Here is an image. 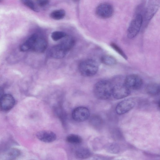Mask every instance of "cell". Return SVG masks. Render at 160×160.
Wrapping results in <instances>:
<instances>
[{
	"instance_id": "obj_15",
	"label": "cell",
	"mask_w": 160,
	"mask_h": 160,
	"mask_svg": "<svg viewBox=\"0 0 160 160\" xmlns=\"http://www.w3.org/2000/svg\"><path fill=\"white\" fill-rule=\"evenodd\" d=\"M91 153L88 148L81 147L77 149L75 153L76 157L80 159H85L89 157Z\"/></svg>"
},
{
	"instance_id": "obj_24",
	"label": "cell",
	"mask_w": 160,
	"mask_h": 160,
	"mask_svg": "<svg viewBox=\"0 0 160 160\" xmlns=\"http://www.w3.org/2000/svg\"><path fill=\"white\" fill-rule=\"evenodd\" d=\"M36 4L41 7H43L47 5L50 0H35Z\"/></svg>"
},
{
	"instance_id": "obj_8",
	"label": "cell",
	"mask_w": 160,
	"mask_h": 160,
	"mask_svg": "<svg viewBox=\"0 0 160 160\" xmlns=\"http://www.w3.org/2000/svg\"><path fill=\"white\" fill-rule=\"evenodd\" d=\"M135 103V100L133 98L126 99L118 103L116 107L115 111L119 115L124 114L131 110Z\"/></svg>"
},
{
	"instance_id": "obj_27",
	"label": "cell",
	"mask_w": 160,
	"mask_h": 160,
	"mask_svg": "<svg viewBox=\"0 0 160 160\" xmlns=\"http://www.w3.org/2000/svg\"><path fill=\"white\" fill-rule=\"evenodd\" d=\"M73 0V1H74V2H77L79 0Z\"/></svg>"
},
{
	"instance_id": "obj_16",
	"label": "cell",
	"mask_w": 160,
	"mask_h": 160,
	"mask_svg": "<svg viewBox=\"0 0 160 160\" xmlns=\"http://www.w3.org/2000/svg\"><path fill=\"white\" fill-rule=\"evenodd\" d=\"M67 141L71 144H78L81 143L82 139L79 136L72 134L68 135L66 138Z\"/></svg>"
},
{
	"instance_id": "obj_4",
	"label": "cell",
	"mask_w": 160,
	"mask_h": 160,
	"mask_svg": "<svg viewBox=\"0 0 160 160\" xmlns=\"http://www.w3.org/2000/svg\"><path fill=\"white\" fill-rule=\"evenodd\" d=\"M143 22L142 15L137 14L131 22L127 30V36L130 39L135 37L139 33Z\"/></svg>"
},
{
	"instance_id": "obj_18",
	"label": "cell",
	"mask_w": 160,
	"mask_h": 160,
	"mask_svg": "<svg viewBox=\"0 0 160 160\" xmlns=\"http://www.w3.org/2000/svg\"><path fill=\"white\" fill-rule=\"evenodd\" d=\"M66 14L65 11L63 9H58L53 11L50 14V17L55 20H60L63 19Z\"/></svg>"
},
{
	"instance_id": "obj_19",
	"label": "cell",
	"mask_w": 160,
	"mask_h": 160,
	"mask_svg": "<svg viewBox=\"0 0 160 160\" xmlns=\"http://www.w3.org/2000/svg\"><path fill=\"white\" fill-rule=\"evenodd\" d=\"M102 62L108 66H113L117 63L116 59L113 57L109 55H105L101 58Z\"/></svg>"
},
{
	"instance_id": "obj_2",
	"label": "cell",
	"mask_w": 160,
	"mask_h": 160,
	"mask_svg": "<svg viewBox=\"0 0 160 160\" xmlns=\"http://www.w3.org/2000/svg\"><path fill=\"white\" fill-rule=\"evenodd\" d=\"M112 84L111 82L106 80H100L95 84L93 93L98 99L106 100L112 95Z\"/></svg>"
},
{
	"instance_id": "obj_28",
	"label": "cell",
	"mask_w": 160,
	"mask_h": 160,
	"mask_svg": "<svg viewBox=\"0 0 160 160\" xmlns=\"http://www.w3.org/2000/svg\"><path fill=\"white\" fill-rule=\"evenodd\" d=\"M2 0H0V2H2Z\"/></svg>"
},
{
	"instance_id": "obj_23",
	"label": "cell",
	"mask_w": 160,
	"mask_h": 160,
	"mask_svg": "<svg viewBox=\"0 0 160 160\" xmlns=\"http://www.w3.org/2000/svg\"><path fill=\"white\" fill-rule=\"evenodd\" d=\"M111 47L122 57L124 58L127 59V57L123 51L115 43H112L111 44Z\"/></svg>"
},
{
	"instance_id": "obj_12",
	"label": "cell",
	"mask_w": 160,
	"mask_h": 160,
	"mask_svg": "<svg viewBox=\"0 0 160 160\" xmlns=\"http://www.w3.org/2000/svg\"><path fill=\"white\" fill-rule=\"evenodd\" d=\"M36 135L37 138L39 140L45 142H52L56 138V134L50 131H40L37 132Z\"/></svg>"
},
{
	"instance_id": "obj_3",
	"label": "cell",
	"mask_w": 160,
	"mask_h": 160,
	"mask_svg": "<svg viewBox=\"0 0 160 160\" xmlns=\"http://www.w3.org/2000/svg\"><path fill=\"white\" fill-rule=\"evenodd\" d=\"M98 65L97 62L92 59H87L81 62L78 66L80 74L84 77H91L98 72Z\"/></svg>"
},
{
	"instance_id": "obj_25",
	"label": "cell",
	"mask_w": 160,
	"mask_h": 160,
	"mask_svg": "<svg viewBox=\"0 0 160 160\" xmlns=\"http://www.w3.org/2000/svg\"><path fill=\"white\" fill-rule=\"evenodd\" d=\"M109 150L112 152H118L119 150L118 146L115 144H112L109 147Z\"/></svg>"
},
{
	"instance_id": "obj_6",
	"label": "cell",
	"mask_w": 160,
	"mask_h": 160,
	"mask_svg": "<svg viewBox=\"0 0 160 160\" xmlns=\"http://www.w3.org/2000/svg\"><path fill=\"white\" fill-rule=\"evenodd\" d=\"M114 11V8L112 4L108 2H103L97 7L96 13L98 17L106 19L111 17Z\"/></svg>"
},
{
	"instance_id": "obj_20",
	"label": "cell",
	"mask_w": 160,
	"mask_h": 160,
	"mask_svg": "<svg viewBox=\"0 0 160 160\" xmlns=\"http://www.w3.org/2000/svg\"><path fill=\"white\" fill-rule=\"evenodd\" d=\"M22 3L32 10L38 12L39 9L32 0H21Z\"/></svg>"
},
{
	"instance_id": "obj_7",
	"label": "cell",
	"mask_w": 160,
	"mask_h": 160,
	"mask_svg": "<svg viewBox=\"0 0 160 160\" xmlns=\"http://www.w3.org/2000/svg\"><path fill=\"white\" fill-rule=\"evenodd\" d=\"M124 82L130 90H138L141 88L143 84V81L141 78L135 74L127 76L124 79Z\"/></svg>"
},
{
	"instance_id": "obj_22",
	"label": "cell",
	"mask_w": 160,
	"mask_h": 160,
	"mask_svg": "<svg viewBox=\"0 0 160 160\" xmlns=\"http://www.w3.org/2000/svg\"><path fill=\"white\" fill-rule=\"evenodd\" d=\"M20 154L19 151L16 149H11L8 151L7 155L10 159H13L18 157Z\"/></svg>"
},
{
	"instance_id": "obj_9",
	"label": "cell",
	"mask_w": 160,
	"mask_h": 160,
	"mask_svg": "<svg viewBox=\"0 0 160 160\" xmlns=\"http://www.w3.org/2000/svg\"><path fill=\"white\" fill-rule=\"evenodd\" d=\"M90 115L89 110L84 107H78L73 109L72 113L73 119L78 122L85 121L89 118Z\"/></svg>"
},
{
	"instance_id": "obj_17",
	"label": "cell",
	"mask_w": 160,
	"mask_h": 160,
	"mask_svg": "<svg viewBox=\"0 0 160 160\" xmlns=\"http://www.w3.org/2000/svg\"><path fill=\"white\" fill-rule=\"evenodd\" d=\"M90 122L93 127L98 128L102 126L103 123V121L100 116L97 115H94L91 118Z\"/></svg>"
},
{
	"instance_id": "obj_21",
	"label": "cell",
	"mask_w": 160,
	"mask_h": 160,
	"mask_svg": "<svg viewBox=\"0 0 160 160\" xmlns=\"http://www.w3.org/2000/svg\"><path fill=\"white\" fill-rule=\"evenodd\" d=\"M66 36V33L60 31H55L53 32L51 35L52 39L55 41H58L64 38Z\"/></svg>"
},
{
	"instance_id": "obj_14",
	"label": "cell",
	"mask_w": 160,
	"mask_h": 160,
	"mask_svg": "<svg viewBox=\"0 0 160 160\" xmlns=\"http://www.w3.org/2000/svg\"><path fill=\"white\" fill-rule=\"evenodd\" d=\"M145 90L148 94L152 96L157 95L160 93V85L156 83H150L147 85Z\"/></svg>"
},
{
	"instance_id": "obj_11",
	"label": "cell",
	"mask_w": 160,
	"mask_h": 160,
	"mask_svg": "<svg viewBox=\"0 0 160 160\" xmlns=\"http://www.w3.org/2000/svg\"><path fill=\"white\" fill-rule=\"evenodd\" d=\"M14 104V99L9 94L4 95L0 100V108L3 111L10 110L13 107Z\"/></svg>"
},
{
	"instance_id": "obj_13",
	"label": "cell",
	"mask_w": 160,
	"mask_h": 160,
	"mask_svg": "<svg viewBox=\"0 0 160 160\" xmlns=\"http://www.w3.org/2000/svg\"><path fill=\"white\" fill-rule=\"evenodd\" d=\"M47 47V42L46 40L38 34L31 50L38 53H42L45 51Z\"/></svg>"
},
{
	"instance_id": "obj_10",
	"label": "cell",
	"mask_w": 160,
	"mask_h": 160,
	"mask_svg": "<svg viewBox=\"0 0 160 160\" xmlns=\"http://www.w3.org/2000/svg\"><path fill=\"white\" fill-rule=\"evenodd\" d=\"M158 0H150L145 13V20L149 21L155 15L159 7Z\"/></svg>"
},
{
	"instance_id": "obj_26",
	"label": "cell",
	"mask_w": 160,
	"mask_h": 160,
	"mask_svg": "<svg viewBox=\"0 0 160 160\" xmlns=\"http://www.w3.org/2000/svg\"><path fill=\"white\" fill-rule=\"evenodd\" d=\"M4 95V90L3 89L0 87V100Z\"/></svg>"
},
{
	"instance_id": "obj_1",
	"label": "cell",
	"mask_w": 160,
	"mask_h": 160,
	"mask_svg": "<svg viewBox=\"0 0 160 160\" xmlns=\"http://www.w3.org/2000/svg\"><path fill=\"white\" fill-rule=\"evenodd\" d=\"M60 43L51 48L50 56L55 58L60 59L64 57L74 46L75 41L71 37L66 36Z\"/></svg>"
},
{
	"instance_id": "obj_5",
	"label": "cell",
	"mask_w": 160,
	"mask_h": 160,
	"mask_svg": "<svg viewBox=\"0 0 160 160\" xmlns=\"http://www.w3.org/2000/svg\"><path fill=\"white\" fill-rule=\"evenodd\" d=\"M112 84V95L116 99H121L128 96L131 90L123 81H118Z\"/></svg>"
}]
</instances>
